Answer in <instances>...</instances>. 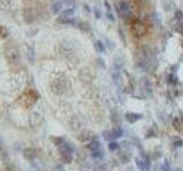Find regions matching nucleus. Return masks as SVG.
<instances>
[{
    "label": "nucleus",
    "instance_id": "obj_13",
    "mask_svg": "<svg viewBox=\"0 0 183 171\" xmlns=\"http://www.w3.org/2000/svg\"><path fill=\"white\" fill-rule=\"evenodd\" d=\"M122 134H124V131L121 130V128H119V127L113 128V129L111 130V137H112V140L117 139V138H120V137L122 136Z\"/></svg>",
    "mask_w": 183,
    "mask_h": 171
},
{
    "label": "nucleus",
    "instance_id": "obj_28",
    "mask_svg": "<svg viewBox=\"0 0 183 171\" xmlns=\"http://www.w3.org/2000/svg\"><path fill=\"white\" fill-rule=\"evenodd\" d=\"M146 0H140V2H145Z\"/></svg>",
    "mask_w": 183,
    "mask_h": 171
},
{
    "label": "nucleus",
    "instance_id": "obj_24",
    "mask_svg": "<svg viewBox=\"0 0 183 171\" xmlns=\"http://www.w3.org/2000/svg\"><path fill=\"white\" fill-rule=\"evenodd\" d=\"M171 170V165H169V163L168 162H164V164L161 165V171H169Z\"/></svg>",
    "mask_w": 183,
    "mask_h": 171
},
{
    "label": "nucleus",
    "instance_id": "obj_11",
    "mask_svg": "<svg viewBox=\"0 0 183 171\" xmlns=\"http://www.w3.org/2000/svg\"><path fill=\"white\" fill-rule=\"evenodd\" d=\"M142 119V115L141 114H136V113H127L126 114V120L127 122L129 123H134L136 121Z\"/></svg>",
    "mask_w": 183,
    "mask_h": 171
},
{
    "label": "nucleus",
    "instance_id": "obj_1",
    "mask_svg": "<svg viewBox=\"0 0 183 171\" xmlns=\"http://www.w3.org/2000/svg\"><path fill=\"white\" fill-rule=\"evenodd\" d=\"M49 87H50V91L53 92L54 95L57 96L70 95L71 94V89H72L71 84L68 80V78L64 74H62V73L56 74L53 79L50 80Z\"/></svg>",
    "mask_w": 183,
    "mask_h": 171
},
{
    "label": "nucleus",
    "instance_id": "obj_17",
    "mask_svg": "<svg viewBox=\"0 0 183 171\" xmlns=\"http://www.w3.org/2000/svg\"><path fill=\"white\" fill-rule=\"evenodd\" d=\"M118 147H119V144L118 143H116L114 140H111V142H110V144H109V150H110V151H116V150H118Z\"/></svg>",
    "mask_w": 183,
    "mask_h": 171
},
{
    "label": "nucleus",
    "instance_id": "obj_8",
    "mask_svg": "<svg viewBox=\"0 0 183 171\" xmlns=\"http://www.w3.org/2000/svg\"><path fill=\"white\" fill-rule=\"evenodd\" d=\"M25 55H26V58L30 62V64H33L34 60H36V52H34V49L31 46H26L25 47Z\"/></svg>",
    "mask_w": 183,
    "mask_h": 171
},
{
    "label": "nucleus",
    "instance_id": "obj_30",
    "mask_svg": "<svg viewBox=\"0 0 183 171\" xmlns=\"http://www.w3.org/2000/svg\"><path fill=\"white\" fill-rule=\"evenodd\" d=\"M0 147H1V145H0Z\"/></svg>",
    "mask_w": 183,
    "mask_h": 171
},
{
    "label": "nucleus",
    "instance_id": "obj_20",
    "mask_svg": "<svg viewBox=\"0 0 183 171\" xmlns=\"http://www.w3.org/2000/svg\"><path fill=\"white\" fill-rule=\"evenodd\" d=\"M175 31L180 33L181 36H183V24L182 23H179L176 24V26H175Z\"/></svg>",
    "mask_w": 183,
    "mask_h": 171
},
{
    "label": "nucleus",
    "instance_id": "obj_9",
    "mask_svg": "<svg viewBox=\"0 0 183 171\" xmlns=\"http://www.w3.org/2000/svg\"><path fill=\"white\" fill-rule=\"evenodd\" d=\"M23 155H24L25 160H28V161H32V160H34L37 157V152L33 150V148H26V150H24V153H23Z\"/></svg>",
    "mask_w": 183,
    "mask_h": 171
},
{
    "label": "nucleus",
    "instance_id": "obj_18",
    "mask_svg": "<svg viewBox=\"0 0 183 171\" xmlns=\"http://www.w3.org/2000/svg\"><path fill=\"white\" fill-rule=\"evenodd\" d=\"M175 18L177 21L183 20V12L181 9H176V10H175Z\"/></svg>",
    "mask_w": 183,
    "mask_h": 171
},
{
    "label": "nucleus",
    "instance_id": "obj_29",
    "mask_svg": "<svg viewBox=\"0 0 183 171\" xmlns=\"http://www.w3.org/2000/svg\"><path fill=\"white\" fill-rule=\"evenodd\" d=\"M182 46H183V42H182Z\"/></svg>",
    "mask_w": 183,
    "mask_h": 171
},
{
    "label": "nucleus",
    "instance_id": "obj_10",
    "mask_svg": "<svg viewBox=\"0 0 183 171\" xmlns=\"http://www.w3.org/2000/svg\"><path fill=\"white\" fill-rule=\"evenodd\" d=\"M57 22L61 24H70V25H74L77 23V21L74 20L73 17H63V16H58Z\"/></svg>",
    "mask_w": 183,
    "mask_h": 171
},
{
    "label": "nucleus",
    "instance_id": "obj_26",
    "mask_svg": "<svg viewBox=\"0 0 183 171\" xmlns=\"http://www.w3.org/2000/svg\"><path fill=\"white\" fill-rule=\"evenodd\" d=\"M104 5H105V7H106V10H108V12H111V6H110V4L106 0H104Z\"/></svg>",
    "mask_w": 183,
    "mask_h": 171
},
{
    "label": "nucleus",
    "instance_id": "obj_2",
    "mask_svg": "<svg viewBox=\"0 0 183 171\" xmlns=\"http://www.w3.org/2000/svg\"><path fill=\"white\" fill-rule=\"evenodd\" d=\"M5 57L10 65L20 64L21 62V52L16 46H9L5 50Z\"/></svg>",
    "mask_w": 183,
    "mask_h": 171
},
{
    "label": "nucleus",
    "instance_id": "obj_5",
    "mask_svg": "<svg viewBox=\"0 0 183 171\" xmlns=\"http://www.w3.org/2000/svg\"><path fill=\"white\" fill-rule=\"evenodd\" d=\"M44 121V114L41 113L39 110H33L31 113H30V118H29V122L31 126L36 127V126H39Z\"/></svg>",
    "mask_w": 183,
    "mask_h": 171
},
{
    "label": "nucleus",
    "instance_id": "obj_4",
    "mask_svg": "<svg viewBox=\"0 0 183 171\" xmlns=\"http://www.w3.org/2000/svg\"><path fill=\"white\" fill-rule=\"evenodd\" d=\"M116 9H117V12L119 13V15L121 16V17H124V18L129 17L130 6L127 1H125V0H120V1H119V4L116 6Z\"/></svg>",
    "mask_w": 183,
    "mask_h": 171
},
{
    "label": "nucleus",
    "instance_id": "obj_27",
    "mask_svg": "<svg viewBox=\"0 0 183 171\" xmlns=\"http://www.w3.org/2000/svg\"><path fill=\"white\" fill-rule=\"evenodd\" d=\"M56 170H58V171H65L64 169H63V167H61V165H58V167L56 168Z\"/></svg>",
    "mask_w": 183,
    "mask_h": 171
},
{
    "label": "nucleus",
    "instance_id": "obj_14",
    "mask_svg": "<svg viewBox=\"0 0 183 171\" xmlns=\"http://www.w3.org/2000/svg\"><path fill=\"white\" fill-rule=\"evenodd\" d=\"M173 126L174 128L177 130L179 132H182L183 134V119H180V118H176L173 121Z\"/></svg>",
    "mask_w": 183,
    "mask_h": 171
},
{
    "label": "nucleus",
    "instance_id": "obj_21",
    "mask_svg": "<svg viewBox=\"0 0 183 171\" xmlns=\"http://www.w3.org/2000/svg\"><path fill=\"white\" fill-rule=\"evenodd\" d=\"M105 16H106V18H108L109 21H111V22H114V21H116V17H114L113 13L112 12H106Z\"/></svg>",
    "mask_w": 183,
    "mask_h": 171
},
{
    "label": "nucleus",
    "instance_id": "obj_7",
    "mask_svg": "<svg viewBox=\"0 0 183 171\" xmlns=\"http://www.w3.org/2000/svg\"><path fill=\"white\" fill-rule=\"evenodd\" d=\"M78 139L82 143H90L93 139V132L90 130H84L80 132V135H78Z\"/></svg>",
    "mask_w": 183,
    "mask_h": 171
},
{
    "label": "nucleus",
    "instance_id": "obj_3",
    "mask_svg": "<svg viewBox=\"0 0 183 171\" xmlns=\"http://www.w3.org/2000/svg\"><path fill=\"white\" fill-rule=\"evenodd\" d=\"M130 31L133 33V36L135 38H141L146 33V26L145 24L141 22L140 20H135L133 23H132V26H130Z\"/></svg>",
    "mask_w": 183,
    "mask_h": 171
},
{
    "label": "nucleus",
    "instance_id": "obj_19",
    "mask_svg": "<svg viewBox=\"0 0 183 171\" xmlns=\"http://www.w3.org/2000/svg\"><path fill=\"white\" fill-rule=\"evenodd\" d=\"M79 29L82 30V31H90V24L88 23H79Z\"/></svg>",
    "mask_w": 183,
    "mask_h": 171
},
{
    "label": "nucleus",
    "instance_id": "obj_23",
    "mask_svg": "<svg viewBox=\"0 0 183 171\" xmlns=\"http://www.w3.org/2000/svg\"><path fill=\"white\" fill-rule=\"evenodd\" d=\"M93 170L94 171H106V167H105V164L103 165V163H102V164H100V165H96Z\"/></svg>",
    "mask_w": 183,
    "mask_h": 171
},
{
    "label": "nucleus",
    "instance_id": "obj_22",
    "mask_svg": "<svg viewBox=\"0 0 183 171\" xmlns=\"http://www.w3.org/2000/svg\"><path fill=\"white\" fill-rule=\"evenodd\" d=\"M93 12H94V14H95V17H96L97 20H100V18H101V16H102L101 10H100V9H98L97 7H94Z\"/></svg>",
    "mask_w": 183,
    "mask_h": 171
},
{
    "label": "nucleus",
    "instance_id": "obj_6",
    "mask_svg": "<svg viewBox=\"0 0 183 171\" xmlns=\"http://www.w3.org/2000/svg\"><path fill=\"white\" fill-rule=\"evenodd\" d=\"M37 100V96L36 95H33V96H31V91H29V92H25V94H23V95L21 96L20 97V102L23 106H30V105H32L34 102Z\"/></svg>",
    "mask_w": 183,
    "mask_h": 171
},
{
    "label": "nucleus",
    "instance_id": "obj_16",
    "mask_svg": "<svg viewBox=\"0 0 183 171\" xmlns=\"http://www.w3.org/2000/svg\"><path fill=\"white\" fill-rule=\"evenodd\" d=\"M167 82L169 84H172V86H175V84H177V76H175V74H173V73H171V74H168V76H167Z\"/></svg>",
    "mask_w": 183,
    "mask_h": 171
},
{
    "label": "nucleus",
    "instance_id": "obj_31",
    "mask_svg": "<svg viewBox=\"0 0 183 171\" xmlns=\"http://www.w3.org/2000/svg\"><path fill=\"white\" fill-rule=\"evenodd\" d=\"M177 171H180V170H177Z\"/></svg>",
    "mask_w": 183,
    "mask_h": 171
},
{
    "label": "nucleus",
    "instance_id": "obj_15",
    "mask_svg": "<svg viewBox=\"0 0 183 171\" xmlns=\"http://www.w3.org/2000/svg\"><path fill=\"white\" fill-rule=\"evenodd\" d=\"M95 49H96V52H100V54H104V52H106V48H105V45H104V42L103 41H101V40H97L96 42H95Z\"/></svg>",
    "mask_w": 183,
    "mask_h": 171
},
{
    "label": "nucleus",
    "instance_id": "obj_25",
    "mask_svg": "<svg viewBox=\"0 0 183 171\" xmlns=\"http://www.w3.org/2000/svg\"><path fill=\"white\" fill-rule=\"evenodd\" d=\"M174 145L175 146H182L183 145V142L180 138H177V139H175L174 140Z\"/></svg>",
    "mask_w": 183,
    "mask_h": 171
},
{
    "label": "nucleus",
    "instance_id": "obj_12",
    "mask_svg": "<svg viewBox=\"0 0 183 171\" xmlns=\"http://www.w3.org/2000/svg\"><path fill=\"white\" fill-rule=\"evenodd\" d=\"M63 9H64V7H63V2H62V1H57V2L53 4V6H52V12H53V14H55V15L61 14Z\"/></svg>",
    "mask_w": 183,
    "mask_h": 171
}]
</instances>
